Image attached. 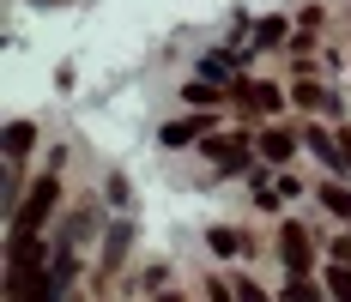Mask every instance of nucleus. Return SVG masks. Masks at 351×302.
<instances>
[{
    "instance_id": "11",
    "label": "nucleus",
    "mask_w": 351,
    "mask_h": 302,
    "mask_svg": "<svg viewBox=\"0 0 351 302\" xmlns=\"http://www.w3.org/2000/svg\"><path fill=\"white\" fill-rule=\"evenodd\" d=\"M254 42H267V49H273V42H285V18H261V31H254Z\"/></svg>"
},
{
    "instance_id": "4",
    "label": "nucleus",
    "mask_w": 351,
    "mask_h": 302,
    "mask_svg": "<svg viewBox=\"0 0 351 302\" xmlns=\"http://www.w3.org/2000/svg\"><path fill=\"white\" fill-rule=\"evenodd\" d=\"M31 145H36V127H31V121H6V164H19Z\"/></svg>"
},
{
    "instance_id": "2",
    "label": "nucleus",
    "mask_w": 351,
    "mask_h": 302,
    "mask_svg": "<svg viewBox=\"0 0 351 302\" xmlns=\"http://www.w3.org/2000/svg\"><path fill=\"white\" fill-rule=\"evenodd\" d=\"M279 254H285V266H291V278H303V272H309V254H315V248H309V230H303V224H285L279 230Z\"/></svg>"
},
{
    "instance_id": "18",
    "label": "nucleus",
    "mask_w": 351,
    "mask_h": 302,
    "mask_svg": "<svg viewBox=\"0 0 351 302\" xmlns=\"http://www.w3.org/2000/svg\"><path fill=\"white\" fill-rule=\"evenodd\" d=\"M339 158H346V169H351V127L339 134Z\"/></svg>"
},
{
    "instance_id": "13",
    "label": "nucleus",
    "mask_w": 351,
    "mask_h": 302,
    "mask_svg": "<svg viewBox=\"0 0 351 302\" xmlns=\"http://www.w3.org/2000/svg\"><path fill=\"white\" fill-rule=\"evenodd\" d=\"M212 248H218V254H237V248H243V236H237V230H212Z\"/></svg>"
},
{
    "instance_id": "16",
    "label": "nucleus",
    "mask_w": 351,
    "mask_h": 302,
    "mask_svg": "<svg viewBox=\"0 0 351 302\" xmlns=\"http://www.w3.org/2000/svg\"><path fill=\"white\" fill-rule=\"evenodd\" d=\"M333 260H346V266H351V236H339V242H333Z\"/></svg>"
},
{
    "instance_id": "1",
    "label": "nucleus",
    "mask_w": 351,
    "mask_h": 302,
    "mask_svg": "<svg viewBox=\"0 0 351 302\" xmlns=\"http://www.w3.org/2000/svg\"><path fill=\"white\" fill-rule=\"evenodd\" d=\"M55 200H61V175H55V169H49V175H36L31 181V194H25V205H19V212H12V230H43V218H49V212H55Z\"/></svg>"
},
{
    "instance_id": "15",
    "label": "nucleus",
    "mask_w": 351,
    "mask_h": 302,
    "mask_svg": "<svg viewBox=\"0 0 351 302\" xmlns=\"http://www.w3.org/2000/svg\"><path fill=\"white\" fill-rule=\"evenodd\" d=\"M237 302H267V297H261V290H254V284L243 278V284H237Z\"/></svg>"
},
{
    "instance_id": "14",
    "label": "nucleus",
    "mask_w": 351,
    "mask_h": 302,
    "mask_svg": "<svg viewBox=\"0 0 351 302\" xmlns=\"http://www.w3.org/2000/svg\"><path fill=\"white\" fill-rule=\"evenodd\" d=\"M285 302H321L315 284H303V278H291V290H285Z\"/></svg>"
},
{
    "instance_id": "9",
    "label": "nucleus",
    "mask_w": 351,
    "mask_h": 302,
    "mask_svg": "<svg viewBox=\"0 0 351 302\" xmlns=\"http://www.w3.org/2000/svg\"><path fill=\"white\" fill-rule=\"evenodd\" d=\"M327 290H333V302H351V266H346V260H333V272H327Z\"/></svg>"
},
{
    "instance_id": "8",
    "label": "nucleus",
    "mask_w": 351,
    "mask_h": 302,
    "mask_svg": "<svg viewBox=\"0 0 351 302\" xmlns=\"http://www.w3.org/2000/svg\"><path fill=\"white\" fill-rule=\"evenodd\" d=\"M121 254H128V224H115V230H109V242H104V272L121 266Z\"/></svg>"
},
{
    "instance_id": "6",
    "label": "nucleus",
    "mask_w": 351,
    "mask_h": 302,
    "mask_svg": "<svg viewBox=\"0 0 351 302\" xmlns=\"http://www.w3.org/2000/svg\"><path fill=\"white\" fill-rule=\"evenodd\" d=\"M291 151H297V139L285 134V127H267V134H261V158H267V164H285Z\"/></svg>"
},
{
    "instance_id": "7",
    "label": "nucleus",
    "mask_w": 351,
    "mask_h": 302,
    "mask_svg": "<svg viewBox=\"0 0 351 302\" xmlns=\"http://www.w3.org/2000/svg\"><path fill=\"white\" fill-rule=\"evenodd\" d=\"M243 103H248V109H261V115H273V109H279V91H273V85H248V79H243Z\"/></svg>"
},
{
    "instance_id": "5",
    "label": "nucleus",
    "mask_w": 351,
    "mask_h": 302,
    "mask_svg": "<svg viewBox=\"0 0 351 302\" xmlns=\"http://www.w3.org/2000/svg\"><path fill=\"white\" fill-rule=\"evenodd\" d=\"M212 121L206 115H188V121H170V127H164V145H194V139L206 134Z\"/></svg>"
},
{
    "instance_id": "12",
    "label": "nucleus",
    "mask_w": 351,
    "mask_h": 302,
    "mask_svg": "<svg viewBox=\"0 0 351 302\" xmlns=\"http://www.w3.org/2000/svg\"><path fill=\"white\" fill-rule=\"evenodd\" d=\"M182 97H188V103H218V85H206V79H194V85H188Z\"/></svg>"
},
{
    "instance_id": "17",
    "label": "nucleus",
    "mask_w": 351,
    "mask_h": 302,
    "mask_svg": "<svg viewBox=\"0 0 351 302\" xmlns=\"http://www.w3.org/2000/svg\"><path fill=\"white\" fill-rule=\"evenodd\" d=\"M206 297H212V302H230V290H224V284L212 278V284H206Z\"/></svg>"
},
{
    "instance_id": "10",
    "label": "nucleus",
    "mask_w": 351,
    "mask_h": 302,
    "mask_svg": "<svg viewBox=\"0 0 351 302\" xmlns=\"http://www.w3.org/2000/svg\"><path fill=\"white\" fill-rule=\"evenodd\" d=\"M321 205L339 212V218H351V194H346V188H321Z\"/></svg>"
},
{
    "instance_id": "3",
    "label": "nucleus",
    "mask_w": 351,
    "mask_h": 302,
    "mask_svg": "<svg viewBox=\"0 0 351 302\" xmlns=\"http://www.w3.org/2000/svg\"><path fill=\"white\" fill-rule=\"evenodd\" d=\"M206 151H212V164H218V169H243L248 164V139L243 134H237V139H218V145H206Z\"/></svg>"
}]
</instances>
